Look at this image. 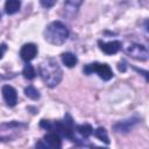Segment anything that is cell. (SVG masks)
<instances>
[{
	"label": "cell",
	"mask_w": 149,
	"mask_h": 149,
	"mask_svg": "<svg viewBox=\"0 0 149 149\" xmlns=\"http://www.w3.org/2000/svg\"><path fill=\"white\" fill-rule=\"evenodd\" d=\"M6 51H7V44L6 43H1L0 44V59L3 57V55H5Z\"/></svg>",
	"instance_id": "20"
},
{
	"label": "cell",
	"mask_w": 149,
	"mask_h": 149,
	"mask_svg": "<svg viewBox=\"0 0 149 149\" xmlns=\"http://www.w3.org/2000/svg\"><path fill=\"white\" fill-rule=\"evenodd\" d=\"M36 148H51L59 149L62 148V137L55 132H48L42 140L37 141L35 144Z\"/></svg>",
	"instance_id": "7"
},
{
	"label": "cell",
	"mask_w": 149,
	"mask_h": 149,
	"mask_svg": "<svg viewBox=\"0 0 149 149\" xmlns=\"http://www.w3.org/2000/svg\"><path fill=\"white\" fill-rule=\"evenodd\" d=\"M56 2H57V0H40V5L45 9L54 7L56 5Z\"/></svg>",
	"instance_id": "18"
},
{
	"label": "cell",
	"mask_w": 149,
	"mask_h": 149,
	"mask_svg": "<svg viewBox=\"0 0 149 149\" xmlns=\"http://www.w3.org/2000/svg\"><path fill=\"white\" fill-rule=\"evenodd\" d=\"M70 30L62 21H52L45 26L43 31L44 40L52 45H62L69 38Z\"/></svg>",
	"instance_id": "3"
},
{
	"label": "cell",
	"mask_w": 149,
	"mask_h": 149,
	"mask_svg": "<svg viewBox=\"0 0 149 149\" xmlns=\"http://www.w3.org/2000/svg\"><path fill=\"white\" fill-rule=\"evenodd\" d=\"M98 47L105 55H115L122 49V43L119 40H113L108 42L98 40Z\"/></svg>",
	"instance_id": "9"
},
{
	"label": "cell",
	"mask_w": 149,
	"mask_h": 149,
	"mask_svg": "<svg viewBox=\"0 0 149 149\" xmlns=\"http://www.w3.org/2000/svg\"><path fill=\"white\" fill-rule=\"evenodd\" d=\"M74 120L71 116L70 113H65L64 118L62 120H40V127L47 132H55L57 133L62 139H66L71 142H73L76 146L78 144V140L74 133Z\"/></svg>",
	"instance_id": "1"
},
{
	"label": "cell",
	"mask_w": 149,
	"mask_h": 149,
	"mask_svg": "<svg viewBox=\"0 0 149 149\" xmlns=\"http://www.w3.org/2000/svg\"><path fill=\"white\" fill-rule=\"evenodd\" d=\"M83 73L86 76L95 73L104 81H108L114 77L112 68L107 63H100V62H93V63H88V64L84 65Z\"/></svg>",
	"instance_id": "5"
},
{
	"label": "cell",
	"mask_w": 149,
	"mask_h": 149,
	"mask_svg": "<svg viewBox=\"0 0 149 149\" xmlns=\"http://www.w3.org/2000/svg\"><path fill=\"white\" fill-rule=\"evenodd\" d=\"M2 98L8 107H14L17 104V92L12 85H3L1 87Z\"/></svg>",
	"instance_id": "11"
},
{
	"label": "cell",
	"mask_w": 149,
	"mask_h": 149,
	"mask_svg": "<svg viewBox=\"0 0 149 149\" xmlns=\"http://www.w3.org/2000/svg\"><path fill=\"white\" fill-rule=\"evenodd\" d=\"M21 9L20 0H6L5 2V13L7 15H14Z\"/></svg>",
	"instance_id": "14"
},
{
	"label": "cell",
	"mask_w": 149,
	"mask_h": 149,
	"mask_svg": "<svg viewBox=\"0 0 149 149\" xmlns=\"http://www.w3.org/2000/svg\"><path fill=\"white\" fill-rule=\"evenodd\" d=\"M23 92H24V95H26L27 98L31 99V100H38V99L41 98V93H40V91H38L35 86H33V85H28V86H26L24 90H23Z\"/></svg>",
	"instance_id": "17"
},
{
	"label": "cell",
	"mask_w": 149,
	"mask_h": 149,
	"mask_svg": "<svg viewBox=\"0 0 149 149\" xmlns=\"http://www.w3.org/2000/svg\"><path fill=\"white\" fill-rule=\"evenodd\" d=\"M37 52H38V48L35 43H31V42H28V43H24L21 49H20V57L23 62H30L33 61L36 56H37Z\"/></svg>",
	"instance_id": "10"
},
{
	"label": "cell",
	"mask_w": 149,
	"mask_h": 149,
	"mask_svg": "<svg viewBox=\"0 0 149 149\" xmlns=\"http://www.w3.org/2000/svg\"><path fill=\"white\" fill-rule=\"evenodd\" d=\"M37 72L44 85L49 88L56 87L63 79V70L54 57H47L43 59L38 65Z\"/></svg>",
	"instance_id": "2"
},
{
	"label": "cell",
	"mask_w": 149,
	"mask_h": 149,
	"mask_svg": "<svg viewBox=\"0 0 149 149\" xmlns=\"http://www.w3.org/2000/svg\"><path fill=\"white\" fill-rule=\"evenodd\" d=\"M140 122H141V118L137 116V115H134V116H130L126 120H122V121H119V122L114 123L113 125V130L115 133H119V134H127L133 128H135Z\"/></svg>",
	"instance_id": "8"
},
{
	"label": "cell",
	"mask_w": 149,
	"mask_h": 149,
	"mask_svg": "<svg viewBox=\"0 0 149 149\" xmlns=\"http://www.w3.org/2000/svg\"><path fill=\"white\" fill-rule=\"evenodd\" d=\"M84 0H64V13L68 17H73L79 10Z\"/></svg>",
	"instance_id": "12"
},
{
	"label": "cell",
	"mask_w": 149,
	"mask_h": 149,
	"mask_svg": "<svg viewBox=\"0 0 149 149\" xmlns=\"http://www.w3.org/2000/svg\"><path fill=\"white\" fill-rule=\"evenodd\" d=\"M61 59H62V63L66 66V68H73L77 65L78 63V58L77 56L71 52V51H65V52H62L61 54Z\"/></svg>",
	"instance_id": "13"
},
{
	"label": "cell",
	"mask_w": 149,
	"mask_h": 149,
	"mask_svg": "<svg viewBox=\"0 0 149 149\" xmlns=\"http://www.w3.org/2000/svg\"><path fill=\"white\" fill-rule=\"evenodd\" d=\"M127 68H128V64H127V62H126L125 59H121V61L118 63V70H119L120 72H126Z\"/></svg>",
	"instance_id": "19"
},
{
	"label": "cell",
	"mask_w": 149,
	"mask_h": 149,
	"mask_svg": "<svg viewBox=\"0 0 149 149\" xmlns=\"http://www.w3.org/2000/svg\"><path fill=\"white\" fill-rule=\"evenodd\" d=\"M92 135L94 137H97L99 141L104 142L105 144H109V137H108V134H107V130L105 129V127H98L95 129H93V133Z\"/></svg>",
	"instance_id": "15"
},
{
	"label": "cell",
	"mask_w": 149,
	"mask_h": 149,
	"mask_svg": "<svg viewBox=\"0 0 149 149\" xmlns=\"http://www.w3.org/2000/svg\"><path fill=\"white\" fill-rule=\"evenodd\" d=\"M22 76L28 79V80H33L35 77H36V70L35 68L30 64V62H27L22 69Z\"/></svg>",
	"instance_id": "16"
},
{
	"label": "cell",
	"mask_w": 149,
	"mask_h": 149,
	"mask_svg": "<svg viewBox=\"0 0 149 149\" xmlns=\"http://www.w3.org/2000/svg\"><path fill=\"white\" fill-rule=\"evenodd\" d=\"M0 20H1V13H0Z\"/></svg>",
	"instance_id": "21"
},
{
	"label": "cell",
	"mask_w": 149,
	"mask_h": 149,
	"mask_svg": "<svg viewBox=\"0 0 149 149\" xmlns=\"http://www.w3.org/2000/svg\"><path fill=\"white\" fill-rule=\"evenodd\" d=\"M125 52L127 54V56H129L136 61H141V62H146L149 58L148 48L140 43H130L125 49Z\"/></svg>",
	"instance_id": "6"
},
{
	"label": "cell",
	"mask_w": 149,
	"mask_h": 149,
	"mask_svg": "<svg viewBox=\"0 0 149 149\" xmlns=\"http://www.w3.org/2000/svg\"><path fill=\"white\" fill-rule=\"evenodd\" d=\"M27 128H28V123L22 122V121L13 120V121L0 123V142L14 141Z\"/></svg>",
	"instance_id": "4"
}]
</instances>
